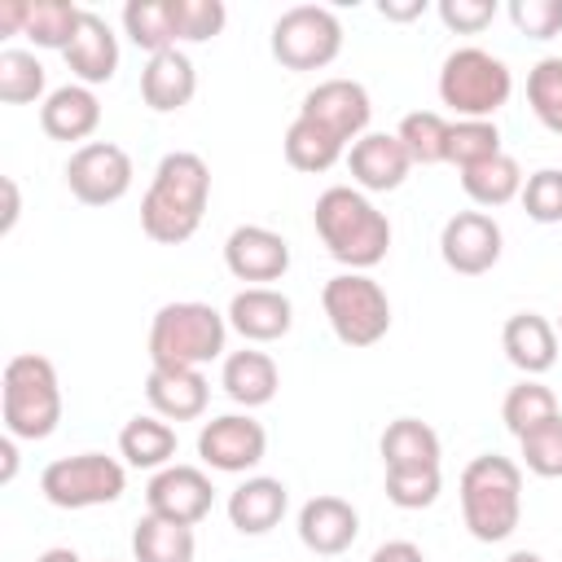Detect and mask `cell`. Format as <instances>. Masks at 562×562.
<instances>
[{
	"label": "cell",
	"mask_w": 562,
	"mask_h": 562,
	"mask_svg": "<svg viewBox=\"0 0 562 562\" xmlns=\"http://www.w3.org/2000/svg\"><path fill=\"white\" fill-rule=\"evenodd\" d=\"M325 321L342 347H373L391 329V299L369 272H338L321 290Z\"/></svg>",
	"instance_id": "7"
},
{
	"label": "cell",
	"mask_w": 562,
	"mask_h": 562,
	"mask_svg": "<svg viewBox=\"0 0 562 562\" xmlns=\"http://www.w3.org/2000/svg\"><path fill=\"white\" fill-rule=\"evenodd\" d=\"M44 61L26 48H4L0 53V101L9 105H26V101H40L44 97Z\"/></svg>",
	"instance_id": "36"
},
{
	"label": "cell",
	"mask_w": 562,
	"mask_h": 562,
	"mask_svg": "<svg viewBox=\"0 0 562 562\" xmlns=\"http://www.w3.org/2000/svg\"><path fill=\"white\" fill-rule=\"evenodd\" d=\"M0 413L13 439H48L61 422V386L48 356L22 351L4 364L0 378Z\"/></svg>",
	"instance_id": "5"
},
{
	"label": "cell",
	"mask_w": 562,
	"mask_h": 562,
	"mask_svg": "<svg viewBox=\"0 0 562 562\" xmlns=\"http://www.w3.org/2000/svg\"><path fill=\"white\" fill-rule=\"evenodd\" d=\"M369 562H426V553H422L413 540H386V544L373 549Z\"/></svg>",
	"instance_id": "44"
},
{
	"label": "cell",
	"mask_w": 562,
	"mask_h": 562,
	"mask_svg": "<svg viewBox=\"0 0 562 562\" xmlns=\"http://www.w3.org/2000/svg\"><path fill=\"white\" fill-rule=\"evenodd\" d=\"M198 92V70L189 61V53L180 48H167V53H154L140 70V97L149 110L158 114H171V110H184Z\"/></svg>",
	"instance_id": "21"
},
{
	"label": "cell",
	"mask_w": 562,
	"mask_h": 562,
	"mask_svg": "<svg viewBox=\"0 0 562 562\" xmlns=\"http://www.w3.org/2000/svg\"><path fill=\"white\" fill-rule=\"evenodd\" d=\"M347 167H351V180L360 184V193H391L408 180L413 171V158L404 149V140L395 132H364L351 154H347Z\"/></svg>",
	"instance_id": "16"
},
{
	"label": "cell",
	"mask_w": 562,
	"mask_h": 562,
	"mask_svg": "<svg viewBox=\"0 0 562 562\" xmlns=\"http://www.w3.org/2000/svg\"><path fill=\"white\" fill-rule=\"evenodd\" d=\"M285 505H290L285 483L268 479V474H255V479H246L228 492V522L241 536H268L285 518Z\"/></svg>",
	"instance_id": "22"
},
{
	"label": "cell",
	"mask_w": 562,
	"mask_h": 562,
	"mask_svg": "<svg viewBox=\"0 0 562 562\" xmlns=\"http://www.w3.org/2000/svg\"><path fill=\"white\" fill-rule=\"evenodd\" d=\"M558 417V395L544 386V382H536V378H522L518 386H509L505 391V400H501V422L509 426V435H531L536 426H544V422H553Z\"/></svg>",
	"instance_id": "32"
},
{
	"label": "cell",
	"mask_w": 562,
	"mask_h": 562,
	"mask_svg": "<svg viewBox=\"0 0 562 562\" xmlns=\"http://www.w3.org/2000/svg\"><path fill=\"white\" fill-rule=\"evenodd\" d=\"M0 184H4V220H0V233H13L18 211H22V202H18V180H13V176H4Z\"/></svg>",
	"instance_id": "47"
},
{
	"label": "cell",
	"mask_w": 562,
	"mask_h": 562,
	"mask_svg": "<svg viewBox=\"0 0 562 562\" xmlns=\"http://www.w3.org/2000/svg\"><path fill=\"white\" fill-rule=\"evenodd\" d=\"M224 22H228L224 0H176V35L189 44L215 40L224 31Z\"/></svg>",
	"instance_id": "41"
},
{
	"label": "cell",
	"mask_w": 562,
	"mask_h": 562,
	"mask_svg": "<svg viewBox=\"0 0 562 562\" xmlns=\"http://www.w3.org/2000/svg\"><path fill=\"white\" fill-rule=\"evenodd\" d=\"M66 66L75 70V79L79 83H110L114 79V70H119V35L110 31V22L101 18V13H88L83 9V18H79V26H75V40L66 44Z\"/></svg>",
	"instance_id": "20"
},
{
	"label": "cell",
	"mask_w": 562,
	"mask_h": 562,
	"mask_svg": "<svg viewBox=\"0 0 562 562\" xmlns=\"http://www.w3.org/2000/svg\"><path fill=\"white\" fill-rule=\"evenodd\" d=\"M220 386L228 391L233 404H246V408H259L277 395L281 386V373H277V360L268 351H255V347H241V351H228L224 356V369H220Z\"/></svg>",
	"instance_id": "25"
},
{
	"label": "cell",
	"mask_w": 562,
	"mask_h": 562,
	"mask_svg": "<svg viewBox=\"0 0 562 562\" xmlns=\"http://www.w3.org/2000/svg\"><path fill=\"white\" fill-rule=\"evenodd\" d=\"M496 18V0H439V22L457 35H479Z\"/></svg>",
	"instance_id": "43"
},
{
	"label": "cell",
	"mask_w": 562,
	"mask_h": 562,
	"mask_svg": "<svg viewBox=\"0 0 562 562\" xmlns=\"http://www.w3.org/2000/svg\"><path fill=\"white\" fill-rule=\"evenodd\" d=\"M496 154H505V149H501V127L492 119H457L448 127V162L457 171H465L474 162H487Z\"/></svg>",
	"instance_id": "35"
},
{
	"label": "cell",
	"mask_w": 562,
	"mask_h": 562,
	"mask_svg": "<svg viewBox=\"0 0 562 562\" xmlns=\"http://www.w3.org/2000/svg\"><path fill=\"white\" fill-rule=\"evenodd\" d=\"M215 505V487L211 479L198 470V465H167V470H154L149 487H145V514H158V518H171V522H184V527H198Z\"/></svg>",
	"instance_id": "13"
},
{
	"label": "cell",
	"mask_w": 562,
	"mask_h": 562,
	"mask_svg": "<svg viewBox=\"0 0 562 562\" xmlns=\"http://www.w3.org/2000/svg\"><path fill=\"white\" fill-rule=\"evenodd\" d=\"M303 119H316L321 127H329L334 136L342 140H360L369 132V119H373V101H369V88L356 83V79H325L316 83L307 97H303Z\"/></svg>",
	"instance_id": "14"
},
{
	"label": "cell",
	"mask_w": 562,
	"mask_h": 562,
	"mask_svg": "<svg viewBox=\"0 0 562 562\" xmlns=\"http://www.w3.org/2000/svg\"><path fill=\"white\" fill-rule=\"evenodd\" d=\"M101 123V101L88 83H61L40 105V127L53 140H88Z\"/></svg>",
	"instance_id": "23"
},
{
	"label": "cell",
	"mask_w": 562,
	"mask_h": 562,
	"mask_svg": "<svg viewBox=\"0 0 562 562\" xmlns=\"http://www.w3.org/2000/svg\"><path fill=\"white\" fill-rule=\"evenodd\" d=\"M193 553H198V540H193V527H184V522L145 514L132 531L136 562H193Z\"/></svg>",
	"instance_id": "29"
},
{
	"label": "cell",
	"mask_w": 562,
	"mask_h": 562,
	"mask_svg": "<svg viewBox=\"0 0 562 562\" xmlns=\"http://www.w3.org/2000/svg\"><path fill=\"white\" fill-rule=\"evenodd\" d=\"M522 184H527V176H522L518 158H509V154H496V158L474 162V167L461 171V189L479 206H505L522 193Z\"/></svg>",
	"instance_id": "31"
},
{
	"label": "cell",
	"mask_w": 562,
	"mask_h": 562,
	"mask_svg": "<svg viewBox=\"0 0 562 562\" xmlns=\"http://www.w3.org/2000/svg\"><path fill=\"white\" fill-rule=\"evenodd\" d=\"M127 487V470L105 457V452H75L57 457L40 474V492L57 509H92V505H114Z\"/></svg>",
	"instance_id": "8"
},
{
	"label": "cell",
	"mask_w": 562,
	"mask_h": 562,
	"mask_svg": "<svg viewBox=\"0 0 562 562\" xmlns=\"http://www.w3.org/2000/svg\"><path fill=\"white\" fill-rule=\"evenodd\" d=\"M224 316L246 342H277L294 325V303L272 285H246L233 294Z\"/></svg>",
	"instance_id": "17"
},
{
	"label": "cell",
	"mask_w": 562,
	"mask_h": 562,
	"mask_svg": "<svg viewBox=\"0 0 562 562\" xmlns=\"http://www.w3.org/2000/svg\"><path fill=\"white\" fill-rule=\"evenodd\" d=\"M505 562H544V558H540V553H531V549H514Z\"/></svg>",
	"instance_id": "50"
},
{
	"label": "cell",
	"mask_w": 562,
	"mask_h": 562,
	"mask_svg": "<svg viewBox=\"0 0 562 562\" xmlns=\"http://www.w3.org/2000/svg\"><path fill=\"white\" fill-rule=\"evenodd\" d=\"M79 18H83V9L70 4V0H31L22 35H26L31 44H40V48H61V53H66V44L75 40Z\"/></svg>",
	"instance_id": "33"
},
{
	"label": "cell",
	"mask_w": 562,
	"mask_h": 562,
	"mask_svg": "<svg viewBox=\"0 0 562 562\" xmlns=\"http://www.w3.org/2000/svg\"><path fill=\"white\" fill-rule=\"evenodd\" d=\"M342 53V22L325 4H294L272 22V57L285 70H321Z\"/></svg>",
	"instance_id": "9"
},
{
	"label": "cell",
	"mask_w": 562,
	"mask_h": 562,
	"mask_svg": "<svg viewBox=\"0 0 562 562\" xmlns=\"http://www.w3.org/2000/svg\"><path fill=\"white\" fill-rule=\"evenodd\" d=\"M378 448H382V465L386 470H426V465H439V457H443L439 435L417 417H395L382 430Z\"/></svg>",
	"instance_id": "26"
},
{
	"label": "cell",
	"mask_w": 562,
	"mask_h": 562,
	"mask_svg": "<svg viewBox=\"0 0 562 562\" xmlns=\"http://www.w3.org/2000/svg\"><path fill=\"white\" fill-rule=\"evenodd\" d=\"M312 224L325 250L351 272L382 263L391 250V220L351 184H329L312 206Z\"/></svg>",
	"instance_id": "2"
},
{
	"label": "cell",
	"mask_w": 562,
	"mask_h": 562,
	"mask_svg": "<svg viewBox=\"0 0 562 562\" xmlns=\"http://www.w3.org/2000/svg\"><path fill=\"white\" fill-rule=\"evenodd\" d=\"M360 536V514L351 501L342 496H312L303 509H299V540L321 553V558H334V553H347Z\"/></svg>",
	"instance_id": "18"
},
{
	"label": "cell",
	"mask_w": 562,
	"mask_h": 562,
	"mask_svg": "<svg viewBox=\"0 0 562 562\" xmlns=\"http://www.w3.org/2000/svg\"><path fill=\"white\" fill-rule=\"evenodd\" d=\"M224 263L237 281H250V285H268V281H281L285 268H290V241L263 224H237L224 241Z\"/></svg>",
	"instance_id": "15"
},
{
	"label": "cell",
	"mask_w": 562,
	"mask_h": 562,
	"mask_svg": "<svg viewBox=\"0 0 562 562\" xmlns=\"http://www.w3.org/2000/svg\"><path fill=\"white\" fill-rule=\"evenodd\" d=\"M224 338H228V316L215 312L211 303L198 299L162 303L149 321V364L202 369L206 360L224 356Z\"/></svg>",
	"instance_id": "4"
},
{
	"label": "cell",
	"mask_w": 562,
	"mask_h": 562,
	"mask_svg": "<svg viewBox=\"0 0 562 562\" xmlns=\"http://www.w3.org/2000/svg\"><path fill=\"white\" fill-rule=\"evenodd\" d=\"M522 448V465L540 479H562V413L544 426H536L531 435L518 439Z\"/></svg>",
	"instance_id": "39"
},
{
	"label": "cell",
	"mask_w": 562,
	"mask_h": 562,
	"mask_svg": "<svg viewBox=\"0 0 562 562\" xmlns=\"http://www.w3.org/2000/svg\"><path fill=\"white\" fill-rule=\"evenodd\" d=\"M123 31L149 57L176 48L180 44V35H176V0H127L123 4Z\"/></svg>",
	"instance_id": "30"
},
{
	"label": "cell",
	"mask_w": 562,
	"mask_h": 562,
	"mask_svg": "<svg viewBox=\"0 0 562 562\" xmlns=\"http://www.w3.org/2000/svg\"><path fill=\"white\" fill-rule=\"evenodd\" d=\"M558 338H562V316H558Z\"/></svg>",
	"instance_id": "51"
},
{
	"label": "cell",
	"mask_w": 562,
	"mask_h": 562,
	"mask_svg": "<svg viewBox=\"0 0 562 562\" xmlns=\"http://www.w3.org/2000/svg\"><path fill=\"white\" fill-rule=\"evenodd\" d=\"M518 198H522L527 220H536V224H562V171L558 167L531 171Z\"/></svg>",
	"instance_id": "40"
},
{
	"label": "cell",
	"mask_w": 562,
	"mask_h": 562,
	"mask_svg": "<svg viewBox=\"0 0 562 562\" xmlns=\"http://www.w3.org/2000/svg\"><path fill=\"white\" fill-rule=\"evenodd\" d=\"M448 119L443 114H435V110H413V114H404L400 119V140H404V149H408V158L413 162H422V167H435V162H448Z\"/></svg>",
	"instance_id": "34"
},
{
	"label": "cell",
	"mask_w": 562,
	"mask_h": 562,
	"mask_svg": "<svg viewBox=\"0 0 562 562\" xmlns=\"http://www.w3.org/2000/svg\"><path fill=\"white\" fill-rule=\"evenodd\" d=\"M211 202V167L193 149H171L154 167V180L140 198V228L158 246H180L198 233Z\"/></svg>",
	"instance_id": "1"
},
{
	"label": "cell",
	"mask_w": 562,
	"mask_h": 562,
	"mask_svg": "<svg viewBox=\"0 0 562 562\" xmlns=\"http://www.w3.org/2000/svg\"><path fill=\"white\" fill-rule=\"evenodd\" d=\"M378 13L391 22H413L426 13V0H378Z\"/></svg>",
	"instance_id": "45"
},
{
	"label": "cell",
	"mask_w": 562,
	"mask_h": 562,
	"mask_svg": "<svg viewBox=\"0 0 562 562\" xmlns=\"http://www.w3.org/2000/svg\"><path fill=\"white\" fill-rule=\"evenodd\" d=\"M0 457H4V465H0V479L9 483V479L18 474V448H13V435H4V439H0Z\"/></svg>",
	"instance_id": "48"
},
{
	"label": "cell",
	"mask_w": 562,
	"mask_h": 562,
	"mask_svg": "<svg viewBox=\"0 0 562 562\" xmlns=\"http://www.w3.org/2000/svg\"><path fill=\"white\" fill-rule=\"evenodd\" d=\"M263 452H268V430L250 413H224L198 430V457L220 474H246L263 461Z\"/></svg>",
	"instance_id": "11"
},
{
	"label": "cell",
	"mask_w": 562,
	"mask_h": 562,
	"mask_svg": "<svg viewBox=\"0 0 562 562\" xmlns=\"http://www.w3.org/2000/svg\"><path fill=\"white\" fill-rule=\"evenodd\" d=\"M132 158L114 140H88L66 162V184L83 206H110L132 189Z\"/></svg>",
	"instance_id": "10"
},
{
	"label": "cell",
	"mask_w": 562,
	"mask_h": 562,
	"mask_svg": "<svg viewBox=\"0 0 562 562\" xmlns=\"http://www.w3.org/2000/svg\"><path fill=\"white\" fill-rule=\"evenodd\" d=\"M505 237L487 211H457L439 233V255L461 277H483L501 263Z\"/></svg>",
	"instance_id": "12"
},
{
	"label": "cell",
	"mask_w": 562,
	"mask_h": 562,
	"mask_svg": "<svg viewBox=\"0 0 562 562\" xmlns=\"http://www.w3.org/2000/svg\"><path fill=\"white\" fill-rule=\"evenodd\" d=\"M281 149H285V162H290L294 171L321 176V171H329V167L342 158L347 140H342V136H334L329 127H321L316 119H303V114H299V119L285 127Z\"/></svg>",
	"instance_id": "28"
},
{
	"label": "cell",
	"mask_w": 562,
	"mask_h": 562,
	"mask_svg": "<svg viewBox=\"0 0 562 562\" xmlns=\"http://www.w3.org/2000/svg\"><path fill=\"white\" fill-rule=\"evenodd\" d=\"M509 22L527 40H553L562 31V0H509Z\"/></svg>",
	"instance_id": "42"
},
{
	"label": "cell",
	"mask_w": 562,
	"mask_h": 562,
	"mask_svg": "<svg viewBox=\"0 0 562 562\" xmlns=\"http://www.w3.org/2000/svg\"><path fill=\"white\" fill-rule=\"evenodd\" d=\"M26 9H31V0H4V4H0V31H4V35H22Z\"/></svg>",
	"instance_id": "46"
},
{
	"label": "cell",
	"mask_w": 562,
	"mask_h": 562,
	"mask_svg": "<svg viewBox=\"0 0 562 562\" xmlns=\"http://www.w3.org/2000/svg\"><path fill=\"white\" fill-rule=\"evenodd\" d=\"M35 562H83L75 549H66V544H53V549H44Z\"/></svg>",
	"instance_id": "49"
},
{
	"label": "cell",
	"mask_w": 562,
	"mask_h": 562,
	"mask_svg": "<svg viewBox=\"0 0 562 562\" xmlns=\"http://www.w3.org/2000/svg\"><path fill=\"white\" fill-rule=\"evenodd\" d=\"M145 400L162 422H193L206 413L211 386L202 378V369H167V364H149L145 378Z\"/></svg>",
	"instance_id": "19"
},
{
	"label": "cell",
	"mask_w": 562,
	"mask_h": 562,
	"mask_svg": "<svg viewBox=\"0 0 562 562\" xmlns=\"http://www.w3.org/2000/svg\"><path fill=\"white\" fill-rule=\"evenodd\" d=\"M457 492H461V518L474 540L496 544L514 536L522 518V465L518 461L483 452L461 470Z\"/></svg>",
	"instance_id": "3"
},
{
	"label": "cell",
	"mask_w": 562,
	"mask_h": 562,
	"mask_svg": "<svg viewBox=\"0 0 562 562\" xmlns=\"http://www.w3.org/2000/svg\"><path fill=\"white\" fill-rule=\"evenodd\" d=\"M119 452L136 470H167L176 457V430L158 413H140L119 430Z\"/></svg>",
	"instance_id": "27"
},
{
	"label": "cell",
	"mask_w": 562,
	"mask_h": 562,
	"mask_svg": "<svg viewBox=\"0 0 562 562\" xmlns=\"http://www.w3.org/2000/svg\"><path fill=\"white\" fill-rule=\"evenodd\" d=\"M527 105L549 132L562 136V57H540L527 70Z\"/></svg>",
	"instance_id": "37"
},
{
	"label": "cell",
	"mask_w": 562,
	"mask_h": 562,
	"mask_svg": "<svg viewBox=\"0 0 562 562\" xmlns=\"http://www.w3.org/2000/svg\"><path fill=\"white\" fill-rule=\"evenodd\" d=\"M509 92H514L509 66L479 44L452 48L439 66V101L457 119H492L509 101Z\"/></svg>",
	"instance_id": "6"
},
{
	"label": "cell",
	"mask_w": 562,
	"mask_h": 562,
	"mask_svg": "<svg viewBox=\"0 0 562 562\" xmlns=\"http://www.w3.org/2000/svg\"><path fill=\"white\" fill-rule=\"evenodd\" d=\"M501 347H505L509 364L522 369L527 378L549 373L558 364V329L540 312H514L501 329Z\"/></svg>",
	"instance_id": "24"
},
{
	"label": "cell",
	"mask_w": 562,
	"mask_h": 562,
	"mask_svg": "<svg viewBox=\"0 0 562 562\" xmlns=\"http://www.w3.org/2000/svg\"><path fill=\"white\" fill-rule=\"evenodd\" d=\"M439 465H426V470H386V501L400 505V509H426L439 501Z\"/></svg>",
	"instance_id": "38"
}]
</instances>
